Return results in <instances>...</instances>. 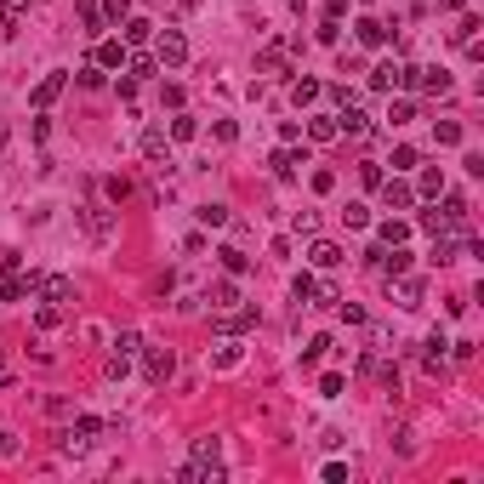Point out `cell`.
Masks as SVG:
<instances>
[{
    "label": "cell",
    "mask_w": 484,
    "mask_h": 484,
    "mask_svg": "<svg viewBox=\"0 0 484 484\" xmlns=\"http://www.w3.org/2000/svg\"><path fill=\"white\" fill-rule=\"evenodd\" d=\"M125 12H131V0H103V18H114V23H120Z\"/></svg>",
    "instance_id": "cell-37"
},
{
    "label": "cell",
    "mask_w": 484,
    "mask_h": 484,
    "mask_svg": "<svg viewBox=\"0 0 484 484\" xmlns=\"http://www.w3.org/2000/svg\"><path fill=\"white\" fill-rule=\"evenodd\" d=\"M359 183H365V188H376V183H382V165H376V160H365V165H359Z\"/></svg>",
    "instance_id": "cell-35"
},
{
    "label": "cell",
    "mask_w": 484,
    "mask_h": 484,
    "mask_svg": "<svg viewBox=\"0 0 484 484\" xmlns=\"http://www.w3.org/2000/svg\"><path fill=\"white\" fill-rule=\"evenodd\" d=\"M0 23H6V12H0Z\"/></svg>",
    "instance_id": "cell-45"
},
{
    "label": "cell",
    "mask_w": 484,
    "mask_h": 484,
    "mask_svg": "<svg viewBox=\"0 0 484 484\" xmlns=\"http://www.w3.org/2000/svg\"><path fill=\"white\" fill-rule=\"evenodd\" d=\"M125 63V46H120V40H103V46H97V69H120Z\"/></svg>",
    "instance_id": "cell-19"
},
{
    "label": "cell",
    "mask_w": 484,
    "mask_h": 484,
    "mask_svg": "<svg viewBox=\"0 0 484 484\" xmlns=\"http://www.w3.org/2000/svg\"><path fill=\"white\" fill-rule=\"evenodd\" d=\"M228 302H240V285L234 279H216L211 285V307H228Z\"/></svg>",
    "instance_id": "cell-22"
},
{
    "label": "cell",
    "mask_w": 484,
    "mask_h": 484,
    "mask_svg": "<svg viewBox=\"0 0 484 484\" xmlns=\"http://www.w3.org/2000/svg\"><path fill=\"white\" fill-rule=\"evenodd\" d=\"M103 188H109V200H125V194H131V183H125V177H109Z\"/></svg>",
    "instance_id": "cell-42"
},
{
    "label": "cell",
    "mask_w": 484,
    "mask_h": 484,
    "mask_svg": "<svg viewBox=\"0 0 484 484\" xmlns=\"http://www.w3.org/2000/svg\"><path fill=\"white\" fill-rule=\"evenodd\" d=\"M74 223H80V234L92 240V245H109V240L120 234V216H114L109 205H80V211H74Z\"/></svg>",
    "instance_id": "cell-2"
},
{
    "label": "cell",
    "mask_w": 484,
    "mask_h": 484,
    "mask_svg": "<svg viewBox=\"0 0 484 484\" xmlns=\"http://www.w3.org/2000/svg\"><path fill=\"white\" fill-rule=\"evenodd\" d=\"M188 137H200V125L188 114H177V120H171V143H188Z\"/></svg>",
    "instance_id": "cell-26"
},
{
    "label": "cell",
    "mask_w": 484,
    "mask_h": 484,
    "mask_svg": "<svg viewBox=\"0 0 484 484\" xmlns=\"http://www.w3.org/2000/svg\"><path fill=\"white\" fill-rule=\"evenodd\" d=\"M371 85H376V92H393V85H410V69H405L399 57H387V63H376Z\"/></svg>",
    "instance_id": "cell-8"
},
{
    "label": "cell",
    "mask_w": 484,
    "mask_h": 484,
    "mask_svg": "<svg viewBox=\"0 0 484 484\" xmlns=\"http://www.w3.org/2000/svg\"><path fill=\"white\" fill-rule=\"evenodd\" d=\"M387 120H393V125H405V120H416V103H393V109H387Z\"/></svg>",
    "instance_id": "cell-34"
},
{
    "label": "cell",
    "mask_w": 484,
    "mask_h": 484,
    "mask_svg": "<svg viewBox=\"0 0 484 484\" xmlns=\"http://www.w3.org/2000/svg\"><path fill=\"white\" fill-rule=\"evenodd\" d=\"M63 85H69V74H63V69H52V74H46V80H40L34 92H29V103H34V109H52V103L63 97Z\"/></svg>",
    "instance_id": "cell-7"
},
{
    "label": "cell",
    "mask_w": 484,
    "mask_h": 484,
    "mask_svg": "<svg viewBox=\"0 0 484 484\" xmlns=\"http://www.w3.org/2000/svg\"><path fill=\"white\" fill-rule=\"evenodd\" d=\"M137 74H160V63L154 57H131V80H137Z\"/></svg>",
    "instance_id": "cell-38"
},
{
    "label": "cell",
    "mask_w": 484,
    "mask_h": 484,
    "mask_svg": "<svg viewBox=\"0 0 484 484\" xmlns=\"http://www.w3.org/2000/svg\"><path fill=\"white\" fill-rule=\"evenodd\" d=\"M422 291H427L422 279H405L399 274V291H393V296H399V307H422Z\"/></svg>",
    "instance_id": "cell-17"
},
{
    "label": "cell",
    "mask_w": 484,
    "mask_h": 484,
    "mask_svg": "<svg viewBox=\"0 0 484 484\" xmlns=\"http://www.w3.org/2000/svg\"><path fill=\"white\" fill-rule=\"evenodd\" d=\"M416 165V148H393V171H410Z\"/></svg>",
    "instance_id": "cell-39"
},
{
    "label": "cell",
    "mask_w": 484,
    "mask_h": 484,
    "mask_svg": "<svg viewBox=\"0 0 484 484\" xmlns=\"http://www.w3.org/2000/svg\"><path fill=\"white\" fill-rule=\"evenodd\" d=\"M291 228H296V234H314V228H319V216H314V211H296V216H291Z\"/></svg>",
    "instance_id": "cell-32"
},
{
    "label": "cell",
    "mask_w": 484,
    "mask_h": 484,
    "mask_svg": "<svg viewBox=\"0 0 484 484\" xmlns=\"http://www.w3.org/2000/svg\"><path fill=\"white\" fill-rule=\"evenodd\" d=\"M354 29H359V46H387V29H382L376 18H359Z\"/></svg>",
    "instance_id": "cell-15"
},
{
    "label": "cell",
    "mask_w": 484,
    "mask_h": 484,
    "mask_svg": "<svg viewBox=\"0 0 484 484\" xmlns=\"http://www.w3.org/2000/svg\"><path fill=\"white\" fill-rule=\"evenodd\" d=\"M200 223L205 228H223L228 223V205H200Z\"/></svg>",
    "instance_id": "cell-27"
},
{
    "label": "cell",
    "mask_w": 484,
    "mask_h": 484,
    "mask_svg": "<svg viewBox=\"0 0 484 484\" xmlns=\"http://www.w3.org/2000/svg\"><path fill=\"white\" fill-rule=\"evenodd\" d=\"M256 325V307H240V314H223L216 319V331H228V336H240V331H251Z\"/></svg>",
    "instance_id": "cell-13"
},
{
    "label": "cell",
    "mask_w": 484,
    "mask_h": 484,
    "mask_svg": "<svg viewBox=\"0 0 484 484\" xmlns=\"http://www.w3.org/2000/svg\"><path fill=\"white\" fill-rule=\"evenodd\" d=\"M307 137L314 143H336L342 131H336V114H319V120H307Z\"/></svg>",
    "instance_id": "cell-14"
},
{
    "label": "cell",
    "mask_w": 484,
    "mask_h": 484,
    "mask_svg": "<svg viewBox=\"0 0 484 484\" xmlns=\"http://www.w3.org/2000/svg\"><path fill=\"white\" fill-rule=\"evenodd\" d=\"M307 256H314V268H336V262H342V251H336L331 240H314V251H307Z\"/></svg>",
    "instance_id": "cell-18"
},
{
    "label": "cell",
    "mask_w": 484,
    "mask_h": 484,
    "mask_svg": "<svg viewBox=\"0 0 484 484\" xmlns=\"http://www.w3.org/2000/svg\"><path fill=\"white\" fill-rule=\"evenodd\" d=\"M342 223H347V228H371V205H347Z\"/></svg>",
    "instance_id": "cell-28"
},
{
    "label": "cell",
    "mask_w": 484,
    "mask_h": 484,
    "mask_svg": "<svg viewBox=\"0 0 484 484\" xmlns=\"http://www.w3.org/2000/svg\"><path fill=\"white\" fill-rule=\"evenodd\" d=\"M291 291H296V302H307V296H319V285H314V274H296V285H291Z\"/></svg>",
    "instance_id": "cell-31"
},
{
    "label": "cell",
    "mask_w": 484,
    "mask_h": 484,
    "mask_svg": "<svg viewBox=\"0 0 484 484\" xmlns=\"http://www.w3.org/2000/svg\"><path fill=\"white\" fill-rule=\"evenodd\" d=\"M0 456H6V462L18 456V438H12V433H0Z\"/></svg>",
    "instance_id": "cell-43"
},
{
    "label": "cell",
    "mask_w": 484,
    "mask_h": 484,
    "mask_svg": "<svg viewBox=\"0 0 484 484\" xmlns=\"http://www.w3.org/2000/svg\"><path fill=\"white\" fill-rule=\"evenodd\" d=\"M376 234H382V245H405V240H410V223H393V216H387Z\"/></svg>",
    "instance_id": "cell-21"
},
{
    "label": "cell",
    "mask_w": 484,
    "mask_h": 484,
    "mask_svg": "<svg viewBox=\"0 0 484 484\" xmlns=\"http://www.w3.org/2000/svg\"><path fill=\"white\" fill-rule=\"evenodd\" d=\"M154 63H160V69H183V63H188V40H183L177 29H165V34L154 40Z\"/></svg>",
    "instance_id": "cell-3"
},
{
    "label": "cell",
    "mask_w": 484,
    "mask_h": 484,
    "mask_svg": "<svg viewBox=\"0 0 484 484\" xmlns=\"http://www.w3.org/2000/svg\"><path fill=\"white\" fill-rule=\"evenodd\" d=\"M34 325H40V331H57V325H63V307H57V302H40Z\"/></svg>",
    "instance_id": "cell-24"
},
{
    "label": "cell",
    "mask_w": 484,
    "mask_h": 484,
    "mask_svg": "<svg viewBox=\"0 0 484 484\" xmlns=\"http://www.w3.org/2000/svg\"><path fill=\"white\" fill-rule=\"evenodd\" d=\"M171 371H177V354H171V347H148V354H143V376H148V387H165Z\"/></svg>",
    "instance_id": "cell-4"
},
{
    "label": "cell",
    "mask_w": 484,
    "mask_h": 484,
    "mask_svg": "<svg viewBox=\"0 0 484 484\" xmlns=\"http://www.w3.org/2000/svg\"><path fill=\"white\" fill-rule=\"evenodd\" d=\"M194 462H200V467H223V438H216V433L194 438Z\"/></svg>",
    "instance_id": "cell-10"
},
{
    "label": "cell",
    "mask_w": 484,
    "mask_h": 484,
    "mask_svg": "<svg viewBox=\"0 0 484 484\" xmlns=\"http://www.w3.org/2000/svg\"><path fill=\"white\" fill-rule=\"evenodd\" d=\"M216 256H223V268H228V274H245V268H251V256H245L240 245H223Z\"/></svg>",
    "instance_id": "cell-20"
},
{
    "label": "cell",
    "mask_w": 484,
    "mask_h": 484,
    "mask_svg": "<svg viewBox=\"0 0 484 484\" xmlns=\"http://www.w3.org/2000/svg\"><path fill=\"white\" fill-rule=\"evenodd\" d=\"M376 188H382V205H387V211H405V205H410V200H416V188H410V183H399V177H393V183H387V177H382V183H376Z\"/></svg>",
    "instance_id": "cell-9"
},
{
    "label": "cell",
    "mask_w": 484,
    "mask_h": 484,
    "mask_svg": "<svg viewBox=\"0 0 484 484\" xmlns=\"http://www.w3.org/2000/svg\"><path fill=\"white\" fill-rule=\"evenodd\" d=\"M148 34H154V23H148V18H125V40H131V46H143Z\"/></svg>",
    "instance_id": "cell-25"
},
{
    "label": "cell",
    "mask_w": 484,
    "mask_h": 484,
    "mask_svg": "<svg viewBox=\"0 0 484 484\" xmlns=\"http://www.w3.org/2000/svg\"><path fill=\"white\" fill-rule=\"evenodd\" d=\"M302 165H307V154H296V148H279V154H274V177H279V183H291Z\"/></svg>",
    "instance_id": "cell-11"
},
{
    "label": "cell",
    "mask_w": 484,
    "mask_h": 484,
    "mask_svg": "<svg viewBox=\"0 0 484 484\" xmlns=\"http://www.w3.org/2000/svg\"><path fill=\"white\" fill-rule=\"evenodd\" d=\"M80 85H85V92H97V85H103V69L85 63V69H80Z\"/></svg>",
    "instance_id": "cell-33"
},
{
    "label": "cell",
    "mask_w": 484,
    "mask_h": 484,
    "mask_svg": "<svg viewBox=\"0 0 484 484\" xmlns=\"http://www.w3.org/2000/svg\"><path fill=\"white\" fill-rule=\"evenodd\" d=\"M245 359V347L240 342H216V354H211V371H234Z\"/></svg>",
    "instance_id": "cell-12"
},
{
    "label": "cell",
    "mask_w": 484,
    "mask_h": 484,
    "mask_svg": "<svg viewBox=\"0 0 484 484\" xmlns=\"http://www.w3.org/2000/svg\"><path fill=\"white\" fill-rule=\"evenodd\" d=\"M125 371H131L125 354H109V382H125Z\"/></svg>",
    "instance_id": "cell-36"
},
{
    "label": "cell",
    "mask_w": 484,
    "mask_h": 484,
    "mask_svg": "<svg viewBox=\"0 0 484 484\" xmlns=\"http://www.w3.org/2000/svg\"><path fill=\"white\" fill-rule=\"evenodd\" d=\"M433 137L445 143V148H456V143H462V125H456V120H433Z\"/></svg>",
    "instance_id": "cell-23"
},
{
    "label": "cell",
    "mask_w": 484,
    "mask_h": 484,
    "mask_svg": "<svg viewBox=\"0 0 484 484\" xmlns=\"http://www.w3.org/2000/svg\"><path fill=\"white\" fill-rule=\"evenodd\" d=\"M6 376H12V371H6V359H0V382H6Z\"/></svg>",
    "instance_id": "cell-44"
},
{
    "label": "cell",
    "mask_w": 484,
    "mask_h": 484,
    "mask_svg": "<svg viewBox=\"0 0 484 484\" xmlns=\"http://www.w3.org/2000/svg\"><path fill=\"white\" fill-rule=\"evenodd\" d=\"M137 148H143V160H154L160 171L171 165V137H165L160 125H148V131H143V137H137Z\"/></svg>",
    "instance_id": "cell-5"
},
{
    "label": "cell",
    "mask_w": 484,
    "mask_h": 484,
    "mask_svg": "<svg viewBox=\"0 0 484 484\" xmlns=\"http://www.w3.org/2000/svg\"><path fill=\"white\" fill-rule=\"evenodd\" d=\"M137 347H143V342H137V331H120V336H114V354H125V359L137 354Z\"/></svg>",
    "instance_id": "cell-30"
},
{
    "label": "cell",
    "mask_w": 484,
    "mask_h": 484,
    "mask_svg": "<svg viewBox=\"0 0 484 484\" xmlns=\"http://www.w3.org/2000/svg\"><path fill=\"white\" fill-rule=\"evenodd\" d=\"M34 291H40V302H57V307H69V302H74V279H69V274H46Z\"/></svg>",
    "instance_id": "cell-6"
},
{
    "label": "cell",
    "mask_w": 484,
    "mask_h": 484,
    "mask_svg": "<svg viewBox=\"0 0 484 484\" xmlns=\"http://www.w3.org/2000/svg\"><path fill=\"white\" fill-rule=\"evenodd\" d=\"M319 92H325V85H319V80H307V74H302V80L291 85V97H296V109H307V103H319Z\"/></svg>",
    "instance_id": "cell-16"
},
{
    "label": "cell",
    "mask_w": 484,
    "mask_h": 484,
    "mask_svg": "<svg viewBox=\"0 0 484 484\" xmlns=\"http://www.w3.org/2000/svg\"><path fill=\"white\" fill-rule=\"evenodd\" d=\"M97 433H109L103 416H74V422L63 427V438H57V450H63V456H85V450L97 445Z\"/></svg>",
    "instance_id": "cell-1"
},
{
    "label": "cell",
    "mask_w": 484,
    "mask_h": 484,
    "mask_svg": "<svg viewBox=\"0 0 484 484\" xmlns=\"http://www.w3.org/2000/svg\"><path fill=\"white\" fill-rule=\"evenodd\" d=\"M336 188V171H314V194H331Z\"/></svg>",
    "instance_id": "cell-40"
},
{
    "label": "cell",
    "mask_w": 484,
    "mask_h": 484,
    "mask_svg": "<svg viewBox=\"0 0 484 484\" xmlns=\"http://www.w3.org/2000/svg\"><path fill=\"white\" fill-rule=\"evenodd\" d=\"M422 194H427V200L445 194V171H422Z\"/></svg>",
    "instance_id": "cell-29"
},
{
    "label": "cell",
    "mask_w": 484,
    "mask_h": 484,
    "mask_svg": "<svg viewBox=\"0 0 484 484\" xmlns=\"http://www.w3.org/2000/svg\"><path fill=\"white\" fill-rule=\"evenodd\" d=\"M433 262H456V240H438L433 245Z\"/></svg>",
    "instance_id": "cell-41"
}]
</instances>
